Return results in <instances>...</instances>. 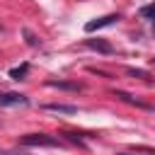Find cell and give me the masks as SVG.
I'll return each mask as SVG.
<instances>
[{
  "instance_id": "5b68a950",
  "label": "cell",
  "mask_w": 155,
  "mask_h": 155,
  "mask_svg": "<svg viewBox=\"0 0 155 155\" xmlns=\"http://www.w3.org/2000/svg\"><path fill=\"white\" fill-rule=\"evenodd\" d=\"M46 111H56V114H78V107L73 104H46Z\"/></svg>"
},
{
  "instance_id": "3957f363",
  "label": "cell",
  "mask_w": 155,
  "mask_h": 155,
  "mask_svg": "<svg viewBox=\"0 0 155 155\" xmlns=\"http://www.w3.org/2000/svg\"><path fill=\"white\" fill-rule=\"evenodd\" d=\"M119 19V15H104V17H99V19H92V22H87L85 24V31H97V29H102V27H109V24H114Z\"/></svg>"
},
{
  "instance_id": "52a82bcc",
  "label": "cell",
  "mask_w": 155,
  "mask_h": 155,
  "mask_svg": "<svg viewBox=\"0 0 155 155\" xmlns=\"http://www.w3.org/2000/svg\"><path fill=\"white\" fill-rule=\"evenodd\" d=\"M140 15H143V17H148V19H155V2L145 5V7L140 10Z\"/></svg>"
},
{
  "instance_id": "277c9868",
  "label": "cell",
  "mask_w": 155,
  "mask_h": 155,
  "mask_svg": "<svg viewBox=\"0 0 155 155\" xmlns=\"http://www.w3.org/2000/svg\"><path fill=\"white\" fill-rule=\"evenodd\" d=\"M87 46L94 48V51H99V53H111V51H114L111 44H107L104 39H87Z\"/></svg>"
},
{
  "instance_id": "ba28073f",
  "label": "cell",
  "mask_w": 155,
  "mask_h": 155,
  "mask_svg": "<svg viewBox=\"0 0 155 155\" xmlns=\"http://www.w3.org/2000/svg\"><path fill=\"white\" fill-rule=\"evenodd\" d=\"M131 75H138V78H148V73H143V70H128Z\"/></svg>"
},
{
  "instance_id": "7a4b0ae2",
  "label": "cell",
  "mask_w": 155,
  "mask_h": 155,
  "mask_svg": "<svg viewBox=\"0 0 155 155\" xmlns=\"http://www.w3.org/2000/svg\"><path fill=\"white\" fill-rule=\"evenodd\" d=\"M0 104H5V107H24V104H29V99L24 94H17V92H5V94H0Z\"/></svg>"
},
{
  "instance_id": "8992f818",
  "label": "cell",
  "mask_w": 155,
  "mask_h": 155,
  "mask_svg": "<svg viewBox=\"0 0 155 155\" xmlns=\"http://www.w3.org/2000/svg\"><path fill=\"white\" fill-rule=\"evenodd\" d=\"M27 70H29V65H27V63H22L19 68H12V70H10V78H15V80H24Z\"/></svg>"
},
{
  "instance_id": "6da1fadb",
  "label": "cell",
  "mask_w": 155,
  "mask_h": 155,
  "mask_svg": "<svg viewBox=\"0 0 155 155\" xmlns=\"http://www.w3.org/2000/svg\"><path fill=\"white\" fill-rule=\"evenodd\" d=\"M22 145H39V148H61L63 143L53 136H46V133H29V136H22L19 138Z\"/></svg>"
}]
</instances>
